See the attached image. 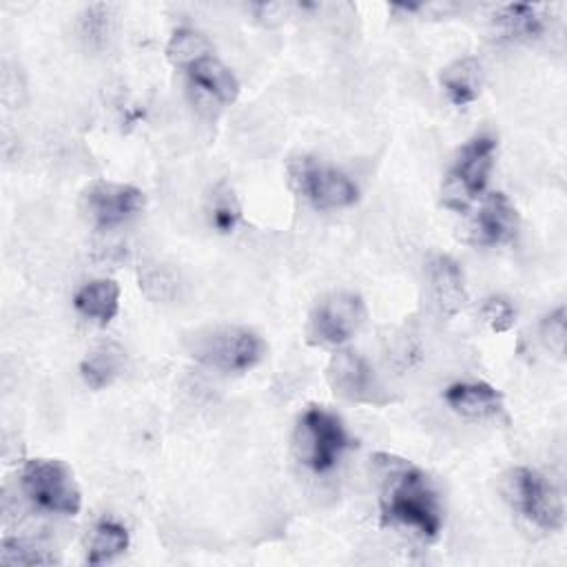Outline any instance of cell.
I'll return each instance as SVG.
<instances>
[{"instance_id":"1","label":"cell","mask_w":567,"mask_h":567,"mask_svg":"<svg viewBox=\"0 0 567 567\" xmlns=\"http://www.w3.org/2000/svg\"><path fill=\"white\" fill-rule=\"evenodd\" d=\"M372 472L379 483L381 520L436 538L443 525V509L430 476L412 461L388 452L372 456Z\"/></svg>"},{"instance_id":"2","label":"cell","mask_w":567,"mask_h":567,"mask_svg":"<svg viewBox=\"0 0 567 567\" xmlns=\"http://www.w3.org/2000/svg\"><path fill=\"white\" fill-rule=\"evenodd\" d=\"M190 357L219 372H246L266 357V341L244 326H210L188 337Z\"/></svg>"},{"instance_id":"3","label":"cell","mask_w":567,"mask_h":567,"mask_svg":"<svg viewBox=\"0 0 567 567\" xmlns=\"http://www.w3.org/2000/svg\"><path fill=\"white\" fill-rule=\"evenodd\" d=\"M348 445L350 436L343 427V421L326 408H308L295 425V456L299 458V463H303L317 474L332 470L341 454L348 450Z\"/></svg>"},{"instance_id":"4","label":"cell","mask_w":567,"mask_h":567,"mask_svg":"<svg viewBox=\"0 0 567 567\" xmlns=\"http://www.w3.org/2000/svg\"><path fill=\"white\" fill-rule=\"evenodd\" d=\"M503 494L512 509L525 520L545 529L558 532L565 525V507L560 492L532 467H512L503 478Z\"/></svg>"},{"instance_id":"5","label":"cell","mask_w":567,"mask_h":567,"mask_svg":"<svg viewBox=\"0 0 567 567\" xmlns=\"http://www.w3.org/2000/svg\"><path fill=\"white\" fill-rule=\"evenodd\" d=\"M20 485L27 498L51 514L78 516L82 494L71 467L58 458H29L20 472Z\"/></svg>"},{"instance_id":"6","label":"cell","mask_w":567,"mask_h":567,"mask_svg":"<svg viewBox=\"0 0 567 567\" xmlns=\"http://www.w3.org/2000/svg\"><path fill=\"white\" fill-rule=\"evenodd\" d=\"M496 137L492 133H478L463 144L443 184V202L447 208L463 213L476 195L487 186L496 157Z\"/></svg>"},{"instance_id":"7","label":"cell","mask_w":567,"mask_h":567,"mask_svg":"<svg viewBox=\"0 0 567 567\" xmlns=\"http://www.w3.org/2000/svg\"><path fill=\"white\" fill-rule=\"evenodd\" d=\"M365 301L348 290L323 295L310 310L306 337L312 346L339 348L348 343L365 323Z\"/></svg>"},{"instance_id":"8","label":"cell","mask_w":567,"mask_h":567,"mask_svg":"<svg viewBox=\"0 0 567 567\" xmlns=\"http://www.w3.org/2000/svg\"><path fill=\"white\" fill-rule=\"evenodd\" d=\"M290 175L299 195H303L315 208H348L359 199L357 184L343 171L319 164L312 157H299L290 166Z\"/></svg>"},{"instance_id":"9","label":"cell","mask_w":567,"mask_h":567,"mask_svg":"<svg viewBox=\"0 0 567 567\" xmlns=\"http://www.w3.org/2000/svg\"><path fill=\"white\" fill-rule=\"evenodd\" d=\"M332 392L352 403L383 405L390 401L374 368L354 350H337L326 370Z\"/></svg>"},{"instance_id":"10","label":"cell","mask_w":567,"mask_h":567,"mask_svg":"<svg viewBox=\"0 0 567 567\" xmlns=\"http://www.w3.org/2000/svg\"><path fill=\"white\" fill-rule=\"evenodd\" d=\"M82 199L89 217L100 228L120 226L142 213V208L146 206V197L137 186L106 179L93 182L84 190Z\"/></svg>"},{"instance_id":"11","label":"cell","mask_w":567,"mask_h":567,"mask_svg":"<svg viewBox=\"0 0 567 567\" xmlns=\"http://www.w3.org/2000/svg\"><path fill=\"white\" fill-rule=\"evenodd\" d=\"M425 301L441 319L456 317L467 303L461 266L450 255H434L425 264Z\"/></svg>"},{"instance_id":"12","label":"cell","mask_w":567,"mask_h":567,"mask_svg":"<svg viewBox=\"0 0 567 567\" xmlns=\"http://www.w3.org/2000/svg\"><path fill=\"white\" fill-rule=\"evenodd\" d=\"M518 210L516 206L507 199L505 193L496 190L489 193L472 224V241L478 246H498L507 244L516 237L518 233Z\"/></svg>"},{"instance_id":"13","label":"cell","mask_w":567,"mask_h":567,"mask_svg":"<svg viewBox=\"0 0 567 567\" xmlns=\"http://www.w3.org/2000/svg\"><path fill=\"white\" fill-rule=\"evenodd\" d=\"M443 399L456 414L467 419H489L503 410L501 392L485 381L452 383L443 392Z\"/></svg>"},{"instance_id":"14","label":"cell","mask_w":567,"mask_h":567,"mask_svg":"<svg viewBox=\"0 0 567 567\" xmlns=\"http://www.w3.org/2000/svg\"><path fill=\"white\" fill-rule=\"evenodd\" d=\"M186 75L197 89L208 93L219 104H230L239 95V82L235 73L215 55L195 60L190 66H186Z\"/></svg>"},{"instance_id":"15","label":"cell","mask_w":567,"mask_h":567,"mask_svg":"<svg viewBox=\"0 0 567 567\" xmlns=\"http://www.w3.org/2000/svg\"><path fill=\"white\" fill-rule=\"evenodd\" d=\"M73 306L82 317L106 326L120 310V286L113 279H93L75 292Z\"/></svg>"},{"instance_id":"16","label":"cell","mask_w":567,"mask_h":567,"mask_svg":"<svg viewBox=\"0 0 567 567\" xmlns=\"http://www.w3.org/2000/svg\"><path fill=\"white\" fill-rule=\"evenodd\" d=\"M441 86L447 93L450 102L456 106H465L472 104L483 89V66L476 58L467 55L461 60H454L452 64H447L441 75Z\"/></svg>"},{"instance_id":"17","label":"cell","mask_w":567,"mask_h":567,"mask_svg":"<svg viewBox=\"0 0 567 567\" xmlns=\"http://www.w3.org/2000/svg\"><path fill=\"white\" fill-rule=\"evenodd\" d=\"M122 370H124V350L113 341L95 346L91 352H86V357L80 363L82 379L93 390H102L111 385L122 374Z\"/></svg>"},{"instance_id":"18","label":"cell","mask_w":567,"mask_h":567,"mask_svg":"<svg viewBox=\"0 0 567 567\" xmlns=\"http://www.w3.org/2000/svg\"><path fill=\"white\" fill-rule=\"evenodd\" d=\"M128 529L113 520V518H102L95 523L91 538H89V551H86V563L89 565H104L117 558L128 549Z\"/></svg>"},{"instance_id":"19","label":"cell","mask_w":567,"mask_h":567,"mask_svg":"<svg viewBox=\"0 0 567 567\" xmlns=\"http://www.w3.org/2000/svg\"><path fill=\"white\" fill-rule=\"evenodd\" d=\"M496 22L505 31V35L516 38V40L538 38L545 29L543 18L538 16V9L534 4H523V2H514V4L503 7L498 11Z\"/></svg>"},{"instance_id":"20","label":"cell","mask_w":567,"mask_h":567,"mask_svg":"<svg viewBox=\"0 0 567 567\" xmlns=\"http://www.w3.org/2000/svg\"><path fill=\"white\" fill-rule=\"evenodd\" d=\"M210 55V42L206 40L204 33L182 27L177 31H173L168 44H166V58L175 64V66H190L195 60Z\"/></svg>"},{"instance_id":"21","label":"cell","mask_w":567,"mask_h":567,"mask_svg":"<svg viewBox=\"0 0 567 567\" xmlns=\"http://www.w3.org/2000/svg\"><path fill=\"white\" fill-rule=\"evenodd\" d=\"M0 563L9 567H16V565L29 567V565H53L58 563V558L49 554V549L40 547L38 543L7 536L2 538V545H0Z\"/></svg>"},{"instance_id":"22","label":"cell","mask_w":567,"mask_h":567,"mask_svg":"<svg viewBox=\"0 0 567 567\" xmlns=\"http://www.w3.org/2000/svg\"><path fill=\"white\" fill-rule=\"evenodd\" d=\"M208 219L210 226L219 233H233L241 219V208L235 193L226 186L215 188L210 204H208Z\"/></svg>"},{"instance_id":"23","label":"cell","mask_w":567,"mask_h":567,"mask_svg":"<svg viewBox=\"0 0 567 567\" xmlns=\"http://www.w3.org/2000/svg\"><path fill=\"white\" fill-rule=\"evenodd\" d=\"M481 319L494 330V332H507L516 323V308L509 299L492 295L481 303Z\"/></svg>"},{"instance_id":"24","label":"cell","mask_w":567,"mask_h":567,"mask_svg":"<svg viewBox=\"0 0 567 567\" xmlns=\"http://www.w3.org/2000/svg\"><path fill=\"white\" fill-rule=\"evenodd\" d=\"M540 337L545 346L560 357L565 352V306H558L554 312H549L540 323Z\"/></svg>"}]
</instances>
